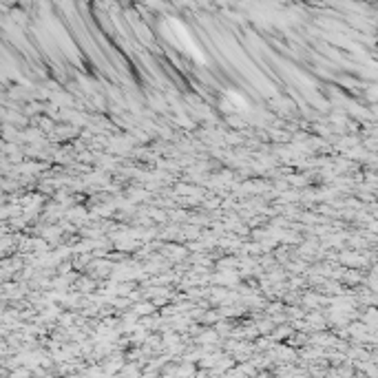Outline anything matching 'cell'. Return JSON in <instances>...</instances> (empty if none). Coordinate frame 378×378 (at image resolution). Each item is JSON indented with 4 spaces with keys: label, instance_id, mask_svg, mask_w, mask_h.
<instances>
[{
    "label": "cell",
    "instance_id": "cell-1",
    "mask_svg": "<svg viewBox=\"0 0 378 378\" xmlns=\"http://www.w3.org/2000/svg\"><path fill=\"white\" fill-rule=\"evenodd\" d=\"M168 27H171L173 31H175V38H177V42L184 46V51H188V53L193 56L197 62H206V58H203V56H201V51L197 49L195 40L190 38L188 29H186V27L182 25V22H179V20H168Z\"/></svg>",
    "mask_w": 378,
    "mask_h": 378
}]
</instances>
